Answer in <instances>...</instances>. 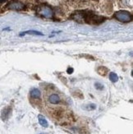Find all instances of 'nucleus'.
<instances>
[{"mask_svg": "<svg viewBox=\"0 0 133 134\" xmlns=\"http://www.w3.org/2000/svg\"><path fill=\"white\" fill-rule=\"evenodd\" d=\"M114 17L121 22H130L132 20L131 14L128 11H118L114 14Z\"/></svg>", "mask_w": 133, "mask_h": 134, "instance_id": "f257e3e1", "label": "nucleus"}, {"mask_svg": "<svg viewBox=\"0 0 133 134\" xmlns=\"http://www.w3.org/2000/svg\"><path fill=\"white\" fill-rule=\"evenodd\" d=\"M37 13L44 18H52L53 17V10L48 5H40L37 8Z\"/></svg>", "mask_w": 133, "mask_h": 134, "instance_id": "f03ea898", "label": "nucleus"}, {"mask_svg": "<svg viewBox=\"0 0 133 134\" xmlns=\"http://www.w3.org/2000/svg\"><path fill=\"white\" fill-rule=\"evenodd\" d=\"M8 8L14 11H21L25 8V5L19 1H11L8 4Z\"/></svg>", "mask_w": 133, "mask_h": 134, "instance_id": "7ed1b4c3", "label": "nucleus"}, {"mask_svg": "<svg viewBox=\"0 0 133 134\" xmlns=\"http://www.w3.org/2000/svg\"><path fill=\"white\" fill-rule=\"evenodd\" d=\"M49 102L53 104H59L60 102V97L57 96V94H53L49 96Z\"/></svg>", "mask_w": 133, "mask_h": 134, "instance_id": "20e7f679", "label": "nucleus"}, {"mask_svg": "<svg viewBox=\"0 0 133 134\" xmlns=\"http://www.w3.org/2000/svg\"><path fill=\"white\" fill-rule=\"evenodd\" d=\"M38 119H39V124L41 125V126H43L44 127H48V122H47V120L45 119V118L44 117V116H42V115H39L38 116Z\"/></svg>", "mask_w": 133, "mask_h": 134, "instance_id": "39448f33", "label": "nucleus"}, {"mask_svg": "<svg viewBox=\"0 0 133 134\" xmlns=\"http://www.w3.org/2000/svg\"><path fill=\"white\" fill-rule=\"evenodd\" d=\"M40 95H41V93H40L39 90H38V89H33L31 91V96L32 98H34V99L39 98L40 97Z\"/></svg>", "mask_w": 133, "mask_h": 134, "instance_id": "423d86ee", "label": "nucleus"}, {"mask_svg": "<svg viewBox=\"0 0 133 134\" xmlns=\"http://www.w3.org/2000/svg\"><path fill=\"white\" fill-rule=\"evenodd\" d=\"M109 79L112 81V82H116L118 81V77L116 73L114 72H110L109 73Z\"/></svg>", "mask_w": 133, "mask_h": 134, "instance_id": "0eeeda50", "label": "nucleus"}, {"mask_svg": "<svg viewBox=\"0 0 133 134\" xmlns=\"http://www.w3.org/2000/svg\"><path fill=\"white\" fill-rule=\"evenodd\" d=\"M98 72L102 76H105L108 72V69L105 67H100L99 68H98Z\"/></svg>", "mask_w": 133, "mask_h": 134, "instance_id": "6e6552de", "label": "nucleus"}, {"mask_svg": "<svg viewBox=\"0 0 133 134\" xmlns=\"http://www.w3.org/2000/svg\"><path fill=\"white\" fill-rule=\"evenodd\" d=\"M24 34H31V35H39V36H43V34L41 32H39L36 31H28L25 32ZM24 34H21V35H24Z\"/></svg>", "mask_w": 133, "mask_h": 134, "instance_id": "1a4fd4ad", "label": "nucleus"}, {"mask_svg": "<svg viewBox=\"0 0 133 134\" xmlns=\"http://www.w3.org/2000/svg\"><path fill=\"white\" fill-rule=\"evenodd\" d=\"M95 87L97 89H99V90L103 89V86L101 84H100V83H95Z\"/></svg>", "mask_w": 133, "mask_h": 134, "instance_id": "9d476101", "label": "nucleus"}, {"mask_svg": "<svg viewBox=\"0 0 133 134\" xmlns=\"http://www.w3.org/2000/svg\"><path fill=\"white\" fill-rule=\"evenodd\" d=\"M67 72L68 74H72V73L73 72V68H69L67 69Z\"/></svg>", "mask_w": 133, "mask_h": 134, "instance_id": "9b49d317", "label": "nucleus"}, {"mask_svg": "<svg viewBox=\"0 0 133 134\" xmlns=\"http://www.w3.org/2000/svg\"><path fill=\"white\" fill-rule=\"evenodd\" d=\"M7 2V0H0V3H5Z\"/></svg>", "mask_w": 133, "mask_h": 134, "instance_id": "f8f14e48", "label": "nucleus"}]
</instances>
